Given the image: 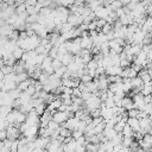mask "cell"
<instances>
[{"instance_id":"cell-1","label":"cell","mask_w":152,"mask_h":152,"mask_svg":"<svg viewBox=\"0 0 152 152\" xmlns=\"http://www.w3.org/2000/svg\"><path fill=\"white\" fill-rule=\"evenodd\" d=\"M127 124L131 126L133 131H140V125H139V119L138 118H128Z\"/></svg>"},{"instance_id":"cell-2","label":"cell","mask_w":152,"mask_h":152,"mask_svg":"<svg viewBox=\"0 0 152 152\" xmlns=\"http://www.w3.org/2000/svg\"><path fill=\"white\" fill-rule=\"evenodd\" d=\"M4 65H5V61H4L2 58H0V70L2 69V66H4Z\"/></svg>"}]
</instances>
